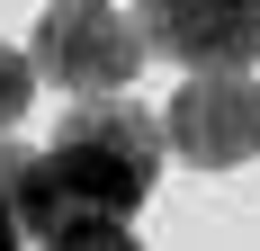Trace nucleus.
<instances>
[{
	"mask_svg": "<svg viewBox=\"0 0 260 251\" xmlns=\"http://www.w3.org/2000/svg\"><path fill=\"white\" fill-rule=\"evenodd\" d=\"M45 242V152L0 135V251Z\"/></svg>",
	"mask_w": 260,
	"mask_h": 251,
	"instance_id": "5",
	"label": "nucleus"
},
{
	"mask_svg": "<svg viewBox=\"0 0 260 251\" xmlns=\"http://www.w3.org/2000/svg\"><path fill=\"white\" fill-rule=\"evenodd\" d=\"M45 90H72V99H126L135 72H144V18H126L117 0H45V18L27 36Z\"/></svg>",
	"mask_w": 260,
	"mask_h": 251,
	"instance_id": "2",
	"label": "nucleus"
},
{
	"mask_svg": "<svg viewBox=\"0 0 260 251\" xmlns=\"http://www.w3.org/2000/svg\"><path fill=\"white\" fill-rule=\"evenodd\" d=\"M36 81H45V72H36V54H18L9 36H0V135H9V125L27 117V99H36Z\"/></svg>",
	"mask_w": 260,
	"mask_h": 251,
	"instance_id": "6",
	"label": "nucleus"
},
{
	"mask_svg": "<svg viewBox=\"0 0 260 251\" xmlns=\"http://www.w3.org/2000/svg\"><path fill=\"white\" fill-rule=\"evenodd\" d=\"M45 251H144L126 225H63V233H45Z\"/></svg>",
	"mask_w": 260,
	"mask_h": 251,
	"instance_id": "7",
	"label": "nucleus"
},
{
	"mask_svg": "<svg viewBox=\"0 0 260 251\" xmlns=\"http://www.w3.org/2000/svg\"><path fill=\"white\" fill-rule=\"evenodd\" d=\"M171 125L135 99H81L45 144V233L63 225H126L161 189Z\"/></svg>",
	"mask_w": 260,
	"mask_h": 251,
	"instance_id": "1",
	"label": "nucleus"
},
{
	"mask_svg": "<svg viewBox=\"0 0 260 251\" xmlns=\"http://www.w3.org/2000/svg\"><path fill=\"white\" fill-rule=\"evenodd\" d=\"M161 63L180 72H251L260 63V0H144L135 9Z\"/></svg>",
	"mask_w": 260,
	"mask_h": 251,
	"instance_id": "4",
	"label": "nucleus"
},
{
	"mask_svg": "<svg viewBox=\"0 0 260 251\" xmlns=\"http://www.w3.org/2000/svg\"><path fill=\"white\" fill-rule=\"evenodd\" d=\"M171 152L188 171H242L260 162V81L251 72H188L161 108Z\"/></svg>",
	"mask_w": 260,
	"mask_h": 251,
	"instance_id": "3",
	"label": "nucleus"
}]
</instances>
